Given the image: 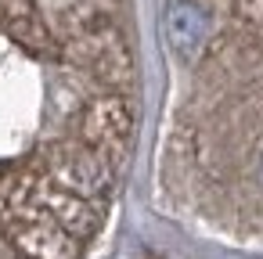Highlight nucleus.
<instances>
[{
  "label": "nucleus",
  "mask_w": 263,
  "mask_h": 259,
  "mask_svg": "<svg viewBox=\"0 0 263 259\" xmlns=\"http://www.w3.org/2000/svg\"><path fill=\"white\" fill-rule=\"evenodd\" d=\"M166 29H170L173 47H177L180 54H187V51H195V47L202 44V36H205V15H202V8L187 4V0H177V4L170 8V15H166Z\"/></svg>",
  "instance_id": "obj_1"
}]
</instances>
